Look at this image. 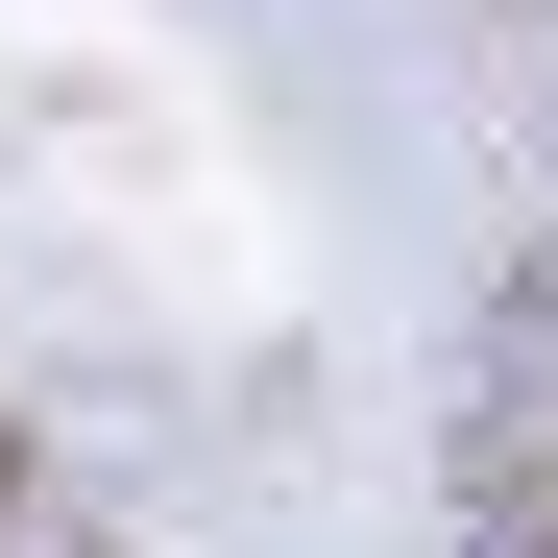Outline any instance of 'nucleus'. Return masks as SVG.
<instances>
[{
    "label": "nucleus",
    "instance_id": "1",
    "mask_svg": "<svg viewBox=\"0 0 558 558\" xmlns=\"http://www.w3.org/2000/svg\"><path fill=\"white\" fill-rule=\"evenodd\" d=\"M0 510H25V437H0Z\"/></svg>",
    "mask_w": 558,
    "mask_h": 558
}]
</instances>
